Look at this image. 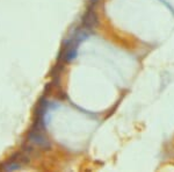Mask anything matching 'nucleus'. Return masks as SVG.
<instances>
[{"label": "nucleus", "instance_id": "f257e3e1", "mask_svg": "<svg viewBox=\"0 0 174 172\" xmlns=\"http://www.w3.org/2000/svg\"><path fill=\"white\" fill-rule=\"evenodd\" d=\"M28 141L32 144H35L42 149H50L51 148V143L48 140V137L44 135V132L42 130H36L33 129L29 134H28Z\"/></svg>", "mask_w": 174, "mask_h": 172}, {"label": "nucleus", "instance_id": "f03ea898", "mask_svg": "<svg viewBox=\"0 0 174 172\" xmlns=\"http://www.w3.org/2000/svg\"><path fill=\"white\" fill-rule=\"evenodd\" d=\"M81 22H82V27L86 28V29H88V30L94 29L97 26L99 19H97V13H95V11L92 7L84 14V17L81 19Z\"/></svg>", "mask_w": 174, "mask_h": 172}, {"label": "nucleus", "instance_id": "7ed1b4c3", "mask_svg": "<svg viewBox=\"0 0 174 172\" xmlns=\"http://www.w3.org/2000/svg\"><path fill=\"white\" fill-rule=\"evenodd\" d=\"M20 168H21V165H20L18 162H13V160H8L6 164H5V170L6 171H14V170H19Z\"/></svg>", "mask_w": 174, "mask_h": 172}, {"label": "nucleus", "instance_id": "20e7f679", "mask_svg": "<svg viewBox=\"0 0 174 172\" xmlns=\"http://www.w3.org/2000/svg\"><path fill=\"white\" fill-rule=\"evenodd\" d=\"M100 0H90V4H91V7H93L94 5H97Z\"/></svg>", "mask_w": 174, "mask_h": 172}]
</instances>
